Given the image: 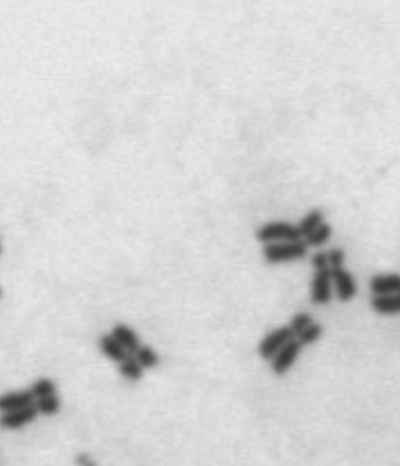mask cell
I'll list each match as a JSON object with an SVG mask.
<instances>
[{
    "label": "cell",
    "mask_w": 400,
    "mask_h": 466,
    "mask_svg": "<svg viewBox=\"0 0 400 466\" xmlns=\"http://www.w3.org/2000/svg\"><path fill=\"white\" fill-rule=\"evenodd\" d=\"M309 247L303 240L293 242L266 244L263 247V257L269 265H280L291 261L303 260L307 257Z\"/></svg>",
    "instance_id": "1"
},
{
    "label": "cell",
    "mask_w": 400,
    "mask_h": 466,
    "mask_svg": "<svg viewBox=\"0 0 400 466\" xmlns=\"http://www.w3.org/2000/svg\"><path fill=\"white\" fill-rule=\"evenodd\" d=\"M255 237L261 244L293 242L303 240L298 226L287 221H272L260 226L255 232Z\"/></svg>",
    "instance_id": "2"
},
{
    "label": "cell",
    "mask_w": 400,
    "mask_h": 466,
    "mask_svg": "<svg viewBox=\"0 0 400 466\" xmlns=\"http://www.w3.org/2000/svg\"><path fill=\"white\" fill-rule=\"evenodd\" d=\"M296 339L294 333L290 330L289 326H282L279 328L272 330L267 333L263 340L260 341L257 346L258 356L265 360L270 361L274 356L276 355L281 348L287 346L290 341Z\"/></svg>",
    "instance_id": "3"
},
{
    "label": "cell",
    "mask_w": 400,
    "mask_h": 466,
    "mask_svg": "<svg viewBox=\"0 0 400 466\" xmlns=\"http://www.w3.org/2000/svg\"><path fill=\"white\" fill-rule=\"evenodd\" d=\"M302 350L303 346L299 343V341L296 339L290 341L287 346L281 348L280 351L270 360L272 374L275 377H284L293 368Z\"/></svg>",
    "instance_id": "4"
},
{
    "label": "cell",
    "mask_w": 400,
    "mask_h": 466,
    "mask_svg": "<svg viewBox=\"0 0 400 466\" xmlns=\"http://www.w3.org/2000/svg\"><path fill=\"white\" fill-rule=\"evenodd\" d=\"M332 301L331 269L314 271L311 283V301L314 306H327Z\"/></svg>",
    "instance_id": "5"
},
{
    "label": "cell",
    "mask_w": 400,
    "mask_h": 466,
    "mask_svg": "<svg viewBox=\"0 0 400 466\" xmlns=\"http://www.w3.org/2000/svg\"><path fill=\"white\" fill-rule=\"evenodd\" d=\"M332 284L336 289L337 299L342 303L353 301L357 294V284L353 274L347 269H331Z\"/></svg>",
    "instance_id": "6"
},
{
    "label": "cell",
    "mask_w": 400,
    "mask_h": 466,
    "mask_svg": "<svg viewBox=\"0 0 400 466\" xmlns=\"http://www.w3.org/2000/svg\"><path fill=\"white\" fill-rule=\"evenodd\" d=\"M36 398L30 389L19 392H9L0 395V413L19 411L27 407L34 405Z\"/></svg>",
    "instance_id": "7"
},
{
    "label": "cell",
    "mask_w": 400,
    "mask_h": 466,
    "mask_svg": "<svg viewBox=\"0 0 400 466\" xmlns=\"http://www.w3.org/2000/svg\"><path fill=\"white\" fill-rule=\"evenodd\" d=\"M37 416L38 411L36 410L34 405L19 411L3 413L0 416V427L4 430H18L32 423L33 421L37 419Z\"/></svg>",
    "instance_id": "8"
},
{
    "label": "cell",
    "mask_w": 400,
    "mask_h": 466,
    "mask_svg": "<svg viewBox=\"0 0 400 466\" xmlns=\"http://www.w3.org/2000/svg\"><path fill=\"white\" fill-rule=\"evenodd\" d=\"M368 288L374 295L400 294L399 274H377L370 277Z\"/></svg>",
    "instance_id": "9"
},
{
    "label": "cell",
    "mask_w": 400,
    "mask_h": 466,
    "mask_svg": "<svg viewBox=\"0 0 400 466\" xmlns=\"http://www.w3.org/2000/svg\"><path fill=\"white\" fill-rule=\"evenodd\" d=\"M111 335L120 342V346L127 351L129 355H135L137 350L141 348V341L138 335L127 324H114Z\"/></svg>",
    "instance_id": "10"
},
{
    "label": "cell",
    "mask_w": 400,
    "mask_h": 466,
    "mask_svg": "<svg viewBox=\"0 0 400 466\" xmlns=\"http://www.w3.org/2000/svg\"><path fill=\"white\" fill-rule=\"evenodd\" d=\"M370 307L381 316L400 315V294L373 295L370 299Z\"/></svg>",
    "instance_id": "11"
},
{
    "label": "cell",
    "mask_w": 400,
    "mask_h": 466,
    "mask_svg": "<svg viewBox=\"0 0 400 466\" xmlns=\"http://www.w3.org/2000/svg\"><path fill=\"white\" fill-rule=\"evenodd\" d=\"M98 348L105 357H108L114 363H122L129 356L127 351L120 346V342L115 340L111 333H104L99 337Z\"/></svg>",
    "instance_id": "12"
},
{
    "label": "cell",
    "mask_w": 400,
    "mask_h": 466,
    "mask_svg": "<svg viewBox=\"0 0 400 466\" xmlns=\"http://www.w3.org/2000/svg\"><path fill=\"white\" fill-rule=\"evenodd\" d=\"M118 372L123 379L131 383H137L144 378V368L133 355L127 356L122 363H118Z\"/></svg>",
    "instance_id": "13"
},
{
    "label": "cell",
    "mask_w": 400,
    "mask_h": 466,
    "mask_svg": "<svg viewBox=\"0 0 400 466\" xmlns=\"http://www.w3.org/2000/svg\"><path fill=\"white\" fill-rule=\"evenodd\" d=\"M322 223H324V212L320 208H313L308 213L305 214L296 226H298V229H299L302 237L304 238L309 233H312L314 229H318Z\"/></svg>",
    "instance_id": "14"
},
{
    "label": "cell",
    "mask_w": 400,
    "mask_h": 466,
    "mask_svg": "<svg viewBox=\"0 0 400 466\" xmlns=\"http://www.w3.org/2000/svg\"><path fill=\"white\" fill-rule=\"evenodd\" d=\"M332 236H333V227L327 222H324L318 229H314L312 233H309L307 237L303 238V241L309 248L311 247L318 248V247L326 245Z\"/></svg>",
    "instance_id": "15"
},
{
    "label": "cell",
    "mask_w": 400,
    "mask_h": 466,
    "mask_svg": "<svg viewBox=\"0 0 400 466\" xmlns=\"http://www.w3.org/2000/svg\"><path fill=\"white\" fill-rule=\"evenodd\" d=\"M135 359L144 368V370L156 369L160 363V356L155 351V348L148 345H141L135 354Z\"/></svg>",
    "instance_id": "16"
},
{
    "label": "cell",
    "mask_w": 400,
    "mask_h": 466,
    "mask_svg": "<svg viewBox=\"0 0 400 466\" xmlns=\"http://www.w3.org/2000/svg\"><path fill=\"white\" fill-rule=\"evenodd\" d=\"M34 407L38 411V414L46 416V417H52V416H55V414H57L60 412L61 401H60V398L57 396V394L49 395V396L36 399Z\"/></svg>",
    "instance_id": "17"
},
{
    "label": "cell",
    "mask_w": 400,
    "mask_h": 466,
    "mask_svg": "<svg viewBox=\"0 0 400 466\" xmlns=\"http://www.w3.org/2000/svg\"><path fill=\"white\" fill-rule=\"evenodd\" d=\"M323 326L318 324V322H313L311 326H308L304 331L302 332L296 340L299 341V343L305 348V346H312L317 341L320 340L322 335H323Z\"/></svg>",
    "instance_id": "18"
},
{
    "label": "cell",
    "mask_w": 400,
    "mask_h": 466,
    "mask_svg": "<svg viewBox=\"0 0 400 466\" xmlns=\"http://www.w3.org/2000/svg\"><path fill=\"white\" fill-rule=\"evenodd\" d=\"M30 390L32 392L33 396L36 399H40V398L56 394L57 389L54 380L48 379V378H41V379L36 380L33 383L30 388Z\"/></svg>",
    "instance_id": "19"
},
{
    "label": "cell",
    "mask_w": 400,
    "mask_h": 466,
    "mask_svg": "<svg viewBox=\"0 0 400 466\" xmlns=\"http://www.w3.org/2000/svg\"><path fill=\"white\" fill-rule=\"evenodd\" d=\"M314 321H313V317L311 313H308V312H298L294 316L291 317L290 324L288 326L290 327V330L293 331V333H294L296 339Z\"/></svg>",
    "instance_id": "20"
},
{
    "label": "cell",
    "mask_w": 400,
    "mask_h": 466,
    "mask_svg": "<svg viewBox=\"0 0 400 466\" xmlns=\"http://www.w3.org/2000/svg\"><path fill=\"white\" fill-rule=\"evenodd\" d=\"M327 257H329V268L331 269H338L344 268V260H346V253L344 248L341 247H333L327 251Z\"/></svg>",
    "instance_id": "21"
},
{
    "label": "cell",
    "mask_w": 400,
    "mask_h": 466,
    "mask_svg": "<svg viewBox=\"0 0 400 466\" xmlns=\"http://www.w3.org/2000/svg\"><path fill=\"white\" fill-rule=\"evenodd\" d=\"M311 265L313 270L331 269L329 268V257H327V251H317L312 255L311 257Z\"/></svg>",
    "instance_id": "22"
},
{
    "label": "cell",
    "mask_w": 400,
    "mask_h": 466,
    "mask_svg": "<svg viewBox=\"0 0 400 466\" xmlns=\"http://www.w3.org/2000/svg\"><path fill=\"white\" fill-rule=\"evenodd\" d=\"M75 463L78 466H96V461L89 456L88 454H79L75 458Z\"/></svg>",
    "instance_id": "23"
},
{
    "label": "cell",
    "mask_w": 400,
    "mask_h": 466,
    "mask_svg": "<svg viewBox=\"0 0 400 466\" xmlns=\"http://www.w3.org/2000/svg\"><path fill=\"white\" fill-rule=\"evenodd\" d=\"M1 295H3V292H1V289H0V298H1Z\"/></svg>",
    "instance_id": "24"
},
{
    "label": "cell",
    "mask_w": 400,
    "mask_h": 466,
    "mask_svg": "<svg viewBox=\"0 0 400 466\" xmlns=\"http://www.w3.org/2000/svg\"><path fill=\"white\" fill-rule=\"evenodd\" d=\"M0 253H1V246H0Z\"/></svg>",
    "instance_id": "25"
}]
</instances>
